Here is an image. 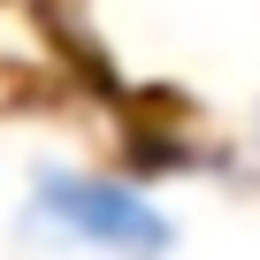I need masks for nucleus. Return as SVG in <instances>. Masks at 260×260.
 I'll use <instances>...</instances> for the list:
<instances>
[{"mask_svg":"<svg viewBox=\"0 0 260 260\" xmlns=\"http://www.w3.org/2000/svg\"><path fill=\"white\" fill-rule=\"evenodd\" d=\"M23 222L69 260H176L184 245L169 199L146 176L100 161H39L23 184Z\"/></svg>","mask_w":260,"mask_h":260,"instance_id":"1","label":"nucleus"},{"mask_svg":"<svg viewBox=\"0 0 260 260\" xmlns=\"http://www.w3.org/2000/svg\"><path fill=\"white\" fill-rule=\"evenodd\" d=\"M252 153H260V107H252Z\"/></svg>","mask_w":260,"mask_h":260,"instance_id":"2","label":"nucleus"}]
</instances>
